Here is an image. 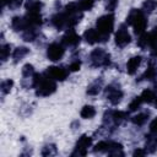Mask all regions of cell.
<instances>
[{"label":"cell","instance_id":"cell-8","mask_svg":"<svg viewBox=\"0 0 157 157\" xmlns=\"http://www.w3.org/2000/svg\"><path fill=\"white\" fill-rule=\"evenodd\" d=\"M104 96L105 98L112 103V104H118L120 103L121 98H123V91L118 87H115L114 85H109L105 87L104 90Z\"/></svg>","mask_w":157,"mask_h":157},{"label":"cell","instance_id":"cell-19","mask_svg":"<svg viewBox=\"0 0 157 157\" xmlns=\"http://www.w3.org/2000/svg\"><path fill=\"white\" fill-rule=\"evenodd\" d=\"M29 53V49L27 47H17L13 53H12V59H13V63H18L21 59H23L27 54Z\"/></svg>","mask_w":157,"mask_h":157},{"label":"cell","instance_id":"cell-24","mask_svg":"<svg viewBox=\"0 0 157 157\" xmlns=\"http://www.w3.org/2000/svg\"><path fill=\"white\" fill-rule=\"evenodd\" d=\"M147 120H148V112L147 113H139L131 118V121L137 126H142Z\"/></svg>","mask_w":157,"mask_h":157},{"label":"cell","instance_id":"cell-25","mask_svg":"<svg viewBox=\"0 0 157 157\" xmlns=\"http://www.w3.org/2000/svg\"><path fill=\"white\" fill-rule=\"evenodd\" d=\"M156 6H157V2L155 1V0H145L144 2H142V11L145 12V13H151L155 9H156Z\"/></svg>","mask_w":157,"mask_h":157},{"label":"cell","instance_id":"cell-27","mask_svg":"<svg viewBox=\"0 0 157 157\" xmlns=\"http://www.w3.org/2000/svg\"><path fill=\"white\" fill-rule=\"evenodd\" d=\"M22 75L26 78H32L33 75H34V67H33V65H31V64L23 65V67H22Z\"/></svg>","mask_w":157,"mask_h":157},{"label":"cell","instance_id":"cell-21","mask_svg":"<svg viewBox=\"0 0 157 157\" xmlns=\"http://www.w3.org/2000/svg\"><path fill=\"white\" fill-rule=\"evenodd\" d=\"M140 97H141V99H142L144 103H152L156 99V92L153 90L147 88V90H144L142 91V93H141Z\"/></svg>","mask_w":157,"mask_h":157},{"label":"cell","instance_id":"cell-2","mask_svg":"<svg viewBox=\"0 0 157 157\" xmlns=\"http://www.w3.org/2000/svg\"><path fill=\"white\" fill-rule=\"evenodd\" d=\"M43 4L39 0H28L26 4V20L29 25V27H38L42 25V15H40V9Z\"/></svg>","mask_w":157,"mask_h":157},{"label":"cell","instance_id":"cell-38","mask_svg":"<svg viewBox=\"0 0 157 157\" xmlns=\"http://www.w3.org/2000/svg\"><path fill=\"white\" fill-rule=\"evenodd\" d=\"M151 37H152L153 42L157 44V26H155V28L152 29V32H151Z\"/></svg>","mask_w":157,"mask_h":157},{"label":"cell","instance_id":"cell-32","mask_svg":"<svg viewBox=\"0 0 157 157\" xmlns=\"http://www.w3.org/2000/svg\"><path fill=\"white\" fill-rule=\"evenodd\" d=\"M10 52H11V45L10 44H2L1 45V61H6L9 55H10Z\"/></svg>","mask_w":157,"mask_h":157},{"label":"cell","instance_id":"cell-22","mask_svg":"<svg viewBox=\"0 0 157 157\" xmlns=\"http://www.w3.org/2000/svg\"><path fill=\"white\" fill-rule=\"evenodd\" d=\"M80 115H81L83 119H91V118H93V117L96 115V109H94L93 105L86 104V105L82 107V109H81V112H80Z\"/></svg>","mask_w":157,"mask_h":157},{"label":"cell","instance_id":"cell-9","mask_svg":"<svg viewBox=\"0 0 157 157\" xmlns=\"http://www.w3.org/2000/svg\"><path fill=\"white\" fill-rule=\"evenodd\" d=\"M131 40L130 33L128 32V28L125 25H120V27L118 28L117 33H115V44L119 48H124L125 45H128Z\"/></svg>","mask_w":157,"mask_h":157},{"label":"cell","instance_id":"cell-36","mask_svg":"<svg viewBox=\"0 0 157 157\" xmlns=\"http://www.w3.org/2000/svg\"><path fill=\"white\" fill-rule=\"evenodd\" d=\"M117 5H118V0H108L105 9H107V11H114Z\"/></svg>","mask_w":157,"mask_h":157},{"label":"cell","instance_id":"cell-12","mask_svg":"<svg viewBox=\"0 0 157 157\" xmlns=\"http://www.w3.org/2000/svg\"><path fill=\"white\" fill-rule=\"evenodd\" d=\"M52 25L58 29V31H63L65 28L70 29V25H69V18L66 16L65 12H59L56 15H54L52 17Z\"/></svg>","mask_w":157,"mask_h":157},{"label":"cell","instance_id":"cell-23","mask_svg":"<svg viewBox=\"0 0 157 157\" xmlns=\"http://www.w3.org/2000/svg\"><path fill=\"white\" fill-rule=\"evenodd\" d=\"M37 37V31H36V27H28L27 29L23 31L22 33V38L23 40L26 42H33Z\"/></svg>","mask_w":157,"mask_h":157},{"label":"cell","instance_id":"cell-3","mask_svg":"<svg viewBox=\"0 0 157 157\" xmlns=\"http://www.w3.org/2000/svg\"><path fill=\"white\" fill-rule=\"evenodd\" d=\"M96 26H97L96 29L99 32V34L102 37V42H107L110 33L113 32V28H114V15L108 13V15L101 16L97 20Z\"/></svg>","mask_w":157,"mask_h":157},{"label":"cell","instance_id":"cell-6","mask_svg":"<svg viewBox=\"0 0 157 157\" xmlns=\"http://www.w3.org/2000/svg\"><path fill=\"white\" fill-rule=\"evenodd\" d=\"M92 145V137H90L88 135H81L76 142L75 150L71 153V156H86L88 147Z\"/></svg>","mask_w":157,"mask_h":157},{"label":"cell","instance_id":"cell-35","mask_svg":"<svg viewBox=\"0 0 157 157\" xmlns=\"http://www.w3.org/2000/svg\"><path fill=\"white\" fill-rule=\"evenodd\" d=\"M80 66H81V61L78 59L77 60H74L69 65V71H77V70H80Z\"/></svg>","mask_w":157,"mask_h":157},{"label":"cell","instance_id":"cell-34","mask_svg":"<svg viewBox=\"0 0 157 157\" xmlns=\"http://www.w3.org/2000/svg\"><path fill=\"white\" fill-rule=\"evenodd\" d=\"M150 134L157 137V118H155L150 124Z\"/></svg>","mask_w":157,"mask_h":157},{"label":"cell","instance_id":"cell-4","mask_svg":"<svg viewBox=\"0 0 157 157\" xmlns=\"http://www.w3.org/2000/svg\"><path fill=\"white\" fill-rule=\"evenodd\" d=\"M90 65L92 67H101V66H108L110 64V55L102 48L93 49L90 54Z\"/></svg>","mask_w":157,"mask_h":157},{"label":"cell","instance_id":"cell-7","mask_svg":"<svg viewBox=\"0 0 157 157\" xmlns=\"http://www.w3.org/2000/svg\"><path fill=\"white\" fill-rule=\"evenodd\" d=\"M65 54V48L61 43H50L47 49V56L52 61H59Z\"/></svg>","mask_w":157,"mask_h":157},{"label":"cell","instance_id":"cell-15","mask_svg":"<svg viewBox=\"0 0 157 157\" xmlns=\"http://www.w3.org/2000/svg\"><path fill=\"white\" fill-rule=\"evenodd\" d=\"M137 45L141 49H147V48H153L157 44L153 42V39L151 37V33H145L144 32L142 34H140V38L137 39Z\"/></svg>","mask_w":157,"mask_h":157},{"label":"cell","instance_id":"cell-29","mask_svg":"<svg viewBox=\"0 0 157 157\" xmlns=\"http://www.w3.org/2000/svg\"><path fill=\"white\" fill-rule=\"evenodd\" d=\"M109 142L110 141H99L94 148H93V152H107L108 148H109Z\"/></svg>","mask_w":157,"mask_h":157},{"label":"cell","instance_id":"cell-30","mask_svg":"<svg viewBox=\"0 0 157 157\" xmlns=\"http://www.w3.org/2000/svg\"><path fill=\"white\" fill-rule=\"evenodd\" d=\"M141 103H144L142 99H141V97H140V96H139V97H135V98L130 102V104H129V112H135V110H137V109L140 108Z\"/></svg>","mask_w":157,"mask_h":157},{"label":"cell","instance_id":"cell-11","mask_svg":"<svg viewBox=\"0 0 157 157\" xmlns=\"http://www.w3.org/2000/svg\"><path fill=\"white\" fill-rule=\"evenodd\" d=\"M80 42H81V37L72 28L67 29V32L61 38V44L64 47H76L80 44Z\"/></svg>","mask_w":157,"mask_h":157},{"label":"cell","instance_id":"cell-39","mask_svg":"<svg viewBox=\"0 0 157 157\" xmlns=\"http://www.w3.org/2000/svg\"><path fill=\"white\" fill-rule=\"evenodd\" d=\"M132 155H134V156H145V155H146V151L137 148V150H135V151H134V153H132Z\"/></svg>","mask_w":157,"mask_h":157},{"label":"cell","instance_id":"cell-28","mask_svg":"<svg viewBox=\"0 0 157 157\" xmlns=\"http://www.w3.org/2000/svg\"><path fill=\"white\" fill-rule=\"evenodd\" d=\"M12 86H13V81L12 80H10V78H7V80H4L2 82H1V92H2V94H7L10 91H11V88H12Z\"/></svg>","mask_w":157,"mask_h":157},{"label":"cell","instance_id":"cell-20","mask_svg":"<svg viewBox=\"0 0 157 157\" xmlns=\"http://www.w3.org/2000/svg\"><path fill=\"white\" fill-rule=\"evenodd\" d=\"M101 90H102V80L99 78V80H96V81H93L88 87H87V94H90V96H96V94H98L99 92H101Z\"/></svg>","mask_w":157,"mask_h":157},{"label":"cell","instance_id":"cell-17","mask_svg":"<svg viewBox=\"0 0 157 157\" xmlns=\"http://www.w3.org/2000/svg\"><path fill=\"white\" fill-rule=\"evenodd\" d=\"M141 61H142V58H141L140 55H136V56L130 58V59L128 60V63H126V72H128L129 75H134V74L137 71V69H139Z\"/></svg>","mask_w":157,"mask_h":157},{"label":"cell","instance_id":"cell-33","mask_svg":"<svg viewBox=\"0 0 157 157\" xmlns=\"http://www.w3.org/2000/svg\"><path fill=\"white\" fill-rule=\"evenodd\" d=\"M53 155H56L55 145H47V146H44V148L42 151V156H53Z\"/></svg>","mask_w":157,"mask_h":157},{"label":"cell","instance_id":"cell-10","mask_svg":"<svg viewBox=\"0 0 157 157\" xmlns=\"http://www.w3.org/2000/svg\"><path fill=\"white\" fill-rule=\"evenodd\" d=\"M45 75L55 81H64L67 77L69 71L63 66H49L45 70Z\"/></svg>","mask_w":157,"mask_h":157},{"label":"cell","instance_id":"cell-16","mask_svg":"<svg viewBox=\"0 0 157 157\" xmlns=\"http://www.w3.org/2000/svg\"><path fill=\"white\" fill-rule=\"evenodd\" d=\"M83 39L88 43V44H96L98 42H102V37L99 34V32L94 28H90L83 33Z\"/></svg>","mask_w":157,"mask_h":157},{"label":"cell","instance_id":"cell-41","mask_svg":"<svg viewBox=\"0 0 157 157\" xmlns=\"http://www.w3.org/2000/svg\"><path fill=\"white\" fill-rule=\"evenodd\" d=\"M155 107H156V108H157V98H156V99H155Z\"/></svg>","mask_w":157,"mask_h":157},{"label":"cell","instance_id":"cell-1","mask_svg":"<svg viewBox=\"0 0 157 157\" xmlns=\"http://www.w3.org/2000/svg\"><path fill=\"white\" fill-rule=\"evenodd\" d=\"M126 23L134 28V32L136 34H142L147 27V18L145 16V12L139 9H131L126 17Z\"/></svg>","mask_w":157,"mask_h":157},{"label":"cell","instance_id":"cell-5","mask_svg":"<svg viewBox=\"0 0 157 157\" xmlns=\"http://www.w3.org/2000/svg\"><path fill=\"white\" fill-rule=\"evenodd\" d=\"M56 91V82L55 80L50 78L49 76L42 77L39 83L36 86V94L38 97H47L53 94Z\"/></svg>","mask_w":157,"mask_h":157},{"label":"cell","instance_id":"cell-14","mask_svg":"<svg viewBox=\"0 0 157 157\" xmlns=\"http://www.w3.org/2000/svg\"><path fill=\"white\" fill-rule=\"evenodd\" d=\"M109 118V120L114 124V125H120L129 115V113L126 112H121V110H114V112H108L105 113Z\"/></svg>","mask_w":157,"mask_h":157},{"label":"cell","instance_id":"cell-18","mask_svg":"<svg viewBox=\"0 0 157 157\" xmlns=\"http://www.w3.org/2000/svg\"><path fill=\"white\" fill-rule=\"evenodd\" d=\"M107 153L109 156H124V152H123V146L118 142H114V141H110L109 142V148L107 151Z\"/></svg>","mask_w":157,"mask_h":157},{"label":"cell","instance_id":"cell-37","mask_svg":"<svg viewBox=\"0 0 157 157\" xmlns=\"http://www.w3.org/2000/svg\"><path fill=\"white\" fill-rule=\"evenodd\" d=\"M23 0H9V6L11 9H17L21 4H22Z\"/></svg>","mask_w":157,"mask_h":157},{"label":"cell","instance_id":"cell-31","mask_svg":"<svg viewBox=\"0 0 157 157\" xmlns=\"http://www.w3.org/2000/svg\"><path fill=\"white\" fill-rule=\"evenodd\" d=\"M94 5V0H80L78 6L81 7L82 11H90Z\"/></svg>","mask_w":157,"mask_h":157},{"label":"cell","instance_id":"cell-13","mask_svg":"<svg viewBox=\"0 0 157 157\" xmlns=\"http://www.w3.org/2000/svg\"><path fill=\"white\" fill-rule=\"evenodd\" d=\"M29 27L26 17H21V16H15L11 20V28L15 32H23L25 29H27Z\"/></svg>","mask_w":157,"mask_h":157},{"label":"cell","instance_id":"cell-26","mask_svg":"<svg viewBox=\"0 0 157 157\" xmlns=\"http://www.w3.org/2000/svg\"><path fill=\"white\" fill-rule=\"evenodd\" d=\"M156 76H157V69H156L155 66H150V67L144 72V75L141 76V78H144V80H148V81H152V80H155V78H156Z\"/></svg>","mask_w":157,"mask_h":157},{"label":"cell","instance_id":"cell-40","mask_svg":"<svg viewBox=\"0 0 157 157\" xmlns=\"http://www.w3.org/2000/svg\"><path fill=\"white\" fill-rule=\"evenodd\" d=\"M151 55L152 56H157V45L153 47V48H151Z\"/></svg>","mask_w":157,"mask_h":157}]
</instances>
